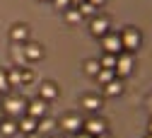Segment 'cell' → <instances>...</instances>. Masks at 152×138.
Here are the masks:
<instances>
[{"label":"cell","instance_id":"6da1fadb","mask_svg":"<svg viewBox=\"0 0 152 138\" xmlns=\"http://www.w3.org/2000/svg\"><path fill=\"white\" fill-rule=\"evenodd\" d=\"M121 41H123V51H138L140 49V44H142V34H140V29H135V27H126L123 32H121Z\"/></svg>","mask_w":152,"mask_h":138},{"label":"cell","instance_id":"7a4b0ae2","mask_svg":"<svg viewBox=\"0 0 152 138\" xmlns=\"http://www.w3.org/2000/svg\"><path fill=\"white\" fill-rule=\"evenodd\" d=\"M102 46H104V51L106 53H121L123 51V41H121V34L118 32H106L104 36H102Z\"/></svg>","mask_w":152,"mask_h":138},{"label":"cell","instance_id":"3957f363","mask_svg":"<svg viewBox=\"0 0 152 138\" xmlns=\"http://www.w3.org/2000/svg\"><path fill=\"white\" fill-rule=\"evenodd\" d=\"M5 111L12 114V116H24V114H27V102H24V97H20V94L5 97Z\"/></svg>","mask_w":152,"mask_h":138},{"label":"cell","instance_id":"277c9868","mask_svg":"<svg viewBox=\"0 0 152 138\" xmlns=\"http://www.w3.org/2000/svg\"><path fill=\"white\" fill-rule=\"evenodd\" d=\"M133 63H135V61H133V53L130 51H121L116 56V68H113V70H116L118 77H126V75L133 73Z\"/></svg>","mask_w":152,"mask_h":138},{"label":"cell","instance_id":"5b68a950","mask_svg":"<svg viewBox=\"0 0 152 138\" xmlns=\"http://www.w3.org/2000/svg\"><path fill=\"white\" fill-rule=\"evenodd\" d=\"M46 111H48V102H46V100H41V97H36V100L27 102V114H29V116H34V119H44Z\"/></svg>","mask_w":152,"mask_h":138},{"label":"cell","instance_id":"8992f818","mask_svg":"<svg viewBox=\"0 0 152 138\" xmlns=\"http://www.w3.org/2000/svg\"><path fill=\"white\" fill-rule=\"evenodd\" d=\"M89 32H92L94 36H99V39H102L106 32H111L109 19H106L104 15H102V17H99V15H97V17H92V22H89Z\"/></svg>","mask_w":152,"mask_h":138},{"label":"cell","instance_id":"52a82bcc","mask_svg":"<svg viewBox=\"0 0 152 138\" xmlns=\"http://www.w3.org/2000/svg\"><path fill=\"white\" fill-rule=\"evenodd\" d=\"M82 131H87L89 136H102V133H106V121L99 119V116H94V119H87V121L82 124Z\"/></svg>","mask_w":152,"mask_h":138},{"label":"cell","instance_id":"ba28073f","mask_svg":"<svg viewBox=\"0 0 152 138\" xmlns=\"http://www.w3.org/2000/svg\"><path fill=\"white\" fill-rule=\"evenodd\" d=\"M82 116H77V114H68V116H63V121H61V126H63V131H68V133H77V131H82Z\"/></svg>","mask_w":152,"mask_h":138},{"label":"cell","instance_id":"9c48e42d","mask_svg":"<svg viewBox=\"0 0 152 138\" xmlns=\"http://www.w3.org/2000/svg\"><path fill=\"white\" fill-rule=\"evenodd\" d=\"M10 39H12V44H27L29 41V27L27 24H12Z\"/></svg>","mask_w":152,"mask_h":138},{"label":"cell","instance_id":"30bf717a","mask_svg":"<svg viewBox=\"0 0 152 138\" xmlns=\"http://www.w3.org/2000/svg\"><path fill=\"white\" fill-rule=\"evenodd\" d=\"M24 56H27L29 63L41 61V58H44V46L36 44V41H27V44H24Z\"/></svg>","mask_w":152,"mask_h":138},{"label":"cell","instance_id":"8fae6325","mask_svg":"<svg viewBox=\"0 0 152 138\" xmlns=\"http://www.w3.org/2000/svg\"><path fill=\"white\" fill-rule=\"evenodd\" d=\"M39 97L46 100V102L56 100V97H58V85H56V83H41L39 85Z\"/></svg>","mask_w":152,"mask_h":138},{"label":"cell","instance_id":"7c38bea8","mask_svg":"<svg viewBox=\"0 0 152 138\" xmlns=\"http://www.w3.org/2000/svg\"><path fill=\"white\" fill-rule=\"evenodd\" d=\"M36 124H39V119H34V116H29V114H24L22 119H20V124H17V128H20L22 133H34L36 131Z\"/></svg>","mask_w":152,"mask_h":138},{"label":"cell","instance_id":"4fadbf2b","mask_svg":"<svg viewBox=\"0 0 152 138\" xmlns=\"http://www.w3.org/2000/svg\"><path fill=\"white\" fill-rule=\"evenodd\" d=\"M12 61L17 68H27V56H24V44H15L12 46Z\"/></svg>","mask_w":152,"mask_h":138},{"label":"cell","instance_id":"5bb4252c","mask_svg":"<svg viewBox=\"0 0 152 138\" xmlns=\"http://www.w3.org/2000/svg\"><path fill=\"white\" fill-rule=\"evenodd\" d=\"M82 109H87V111H99V109H102V97H97V94H85V97H82Z\"/></svg>","mask_w":152,"mask_h":138},{"label":"cell","instance_id":"9a60e30c","mask_svg":"<svg viewBox=\"0 0 152 138\" xmlns=\"http://www.w3.org/2000/svg\"><path fill=\"white\" fill-rule=\"evenodd\" d=\"M113 77H118L113 68H102V70H99L97 75H94V80H97V83H99V85L104 87V85H109V83L113 80Z\"/></svg>","mask_w":152,"mask_h":138},{"label":"cell","instance_id":"2e32d148","mask_svg":"<svg viewBox=\"0 0 152 138\" xmlns=\"http://www.w3.org/2000/svg\"><path fill=\"white\" fill-rule=\"evenodd\" d=\"M104 92H106L109 97H118V94L123 92V77H113L109 85H104Z\"/></svg>","mask_w":152,"mask_h":138},{"label":"cell","instance_id":"e0dca14e","mask_svg":"<svg viewBox=\"0 0 152 138\" xmlns=\"http://www.w3.org/2000/svg\"><path fill=\"white\" fill-rule=\"evenodd\" d=\"M63 17H65V22H68V24H77V22H82V12L75 7V5H70V7L63 12Z\"/></svg>","mask_w":152,"mask_h":138},{"label":"cell","instance_id":"ac0fdd59","mask_svg":"<svg viewBox=\"0 0 152 138\" xmlns=\"http://www.w3.org/2000/svg\"><path fill=\"white\" fill-rule=\"evenodd\" d=\"M36 131H39L41 136H46V133L56 131V121L51 119V116H44V119H39V124H36Z\"/></svg>","mask_w":152,"mask_h":138},{"label":"cell","instance_id":"d6986e66","mask_svg":"<svg viewBox=\"0 0 152 138\" xmlns=\"http://www.w3.org/2000/svg\"><path fill=\"white\" fill-rule=\"evenodd\" d=\"M7 80H10V87H22V68H10L7 70Z\"/></svg>","mask_w":152,"mask_h":138},{"label":"cell","instance_id":"ffe728a7","mask_svg":"<svg viewBox=\"0 0 152 138\" xmlns=\"http://www.w3.org/2000/svg\"><path fill=\"white\" fill-rule=\"evenodd\" d=\"M17 131V121H12V119H3V124H0V133H3L5 138H10V136H15Z\"/></svg>","mask_w":152,"mask_h":138},{"label":"cell","instance_id":"44dd1931","mask_svg":"<svg viewBox=\"0 0 152 138\" xmlns=\"http://www.w3.org/2000/svg\"><path fill=\"white\" fill-rule=\"evenodd\" d=\"M99 70H102V63L97 61V58H89V61L85 63V73H87V75H92V77L97 75Z\"/></svg>","mask_w":152,"mask_h":138},{"label":"cell","instance_id":"7402d4cb","mask_svg":"<svg viewBox=\"0 0 152 138\" xmlns=\"http://www.w3.org/2000/svg\"><path fill=\"white\" fill-rule=\"evenodd\" d=\"M99 63H102V68H116V53H104L99 58Z\"/></svg>","mask_w":152,"mask_h":138},{"label":"cell","instance_id":"603a6c76","mask_svg":"<svg viewBox=\"0 0 152 138\" xmlns=\"http://www.w3.org/2000/svg\"><path fill=\"white\" fill-rule=\"evenodd\" d=\"M77 10L82 12V17H94V12H97V7L92 3H82V5H77Z\"/></svg>","mask_w":152,"mask_h":138},{"label":"cell","instance_id":"cb8c5ba5","mask_svg":"<svg viewBox=\"0 0 152 138\" xmlns=\"http://www.w3.org/2000/svg\"><path fill=\"white\" fill-rule=\"evenodd\" d=\"M3 90H10V80H7V70L0 68V92Z\"/></svg>","mask_w":152,"mask_h":138},{"label":"cell","instance_id":"d4e9b609","mask_svg":"<svg viewBox=\"0 0 152 138\" xmlns=\"http://www.w3.org/2000/svg\"><path fill=\"white\" fill-rule=\"evenodd\" d=\"M31 80H34V73L29 68H22V85H29Z\"/></svg>","mask_w":152,"mask_h":138},{"label":"cell","instance_id":"484cf974","mask_svg":"<svg viewBox=\"0 0 152 138\" xmlns=\"http://www.w3.org/2000/svg\"><path fill=\"white\" fill-rule=\"evenodd\" d=\"M53 5L58 7V10H63V12H65V10L72 5V0H53Z\"/></svg>","mask_w":152,"mask_h":138},{"label":"cell","instance_id":"4316f807","mask_svg":"<svg viewBox=\"0 0 152 138\" xmlns=\"http://www.w3.org/2000/svg\"><path fill=\"white\" fill-rule=\"evenodd\" d=\"M75 138H94V136H89L87 131H77V133H75Z\"/></svg>","mask_w":152,"mask_h":138},{"label":"cell","instance_id":"83f0119b","mask_svg":"<svg viewBox=\"0 0 152 138\" xmlns=\"http://www.w3.org/2000/svg\"><path fill=\"white\" fill-rule=\"evenodd\" d=\"M87 3H92L94 7H99V5H104V3H106V0H87Z\"/></svg>","mask_w":152,"mask_h":138},{"label":"cell","instance_id":"f1b7e54d","mask_svg":"<svg viewBox=\"0 0 152 138\" xmlns=\"http://www.w3.org/2000/svg\"><path fill=\"white\" fill-rule=\"evenodd\" d=\"M27 138H44V136H41V133H39V131H34V133H29V136H27Z\"/></svg>","mask_w":152,"mask_h":138},{"label":"cell","instance_id":"f546056e","mask_svg":"<svg viewBox=\"0 0 152 138\" xmlns=\"http://www.w3.org/2000/svg\"><path fill=\"white\" fill-rule=\"evenodd\" d=\"M82 3H87V0H72V5L77 7V5H82Z\"/></svg>","mask_w":152,"mask_h":138},{"label":"cell","instance_id":"4dcf8cb0","mask_svg":"<svg viewBox=\"0 0 152 138\" xmlns=\"http://www.w3.org/2000/svg\"><path fill=\"white\" fill-rule=\"evenodd\" d=\"M94 138H111V136H109V131H106V133H102V136H94Z\"/></svg>","mask_w":152,"mask_h":138},{"label":"cell","instance_id":"1f68e13d","mask_svg":"<svg viewBox=\"0 0 152 138\" xmlns=\"http://www.w3.org/2000/svg\"><path fill=\"white\" fill-rule=\"evenodd\" d=\"M3 119H5V114H3V111H0V124H3Z\"/></svg>","mask_w":152,"mask_h":138},{"label":"cell","instance_id":"d6a6232c","mask_svg":"<svg viewBox=\"0 0 152 138\" xmlns=\"http://www.w3.org/2000/svg\"><path fill=\"white\" fill-rule=\"evenodd\" d=\"M147 131H150V133H152V121H150V126H147Z\"/></svg>","mask_w":152,"mask_h":138},{"label":"cell","instance_id":"836d02e7","mask_svg":"<svg viewBox=\"0 0 152 138\" xmlns=\"http://www.w3.org/2000/svg\"><path fill=\"white\" fill-rule=\"evenodd\" d=\"M147 138H152V133H147Z\"/></svg>","mask_w":152,"mask_h":138}]
</instances>
